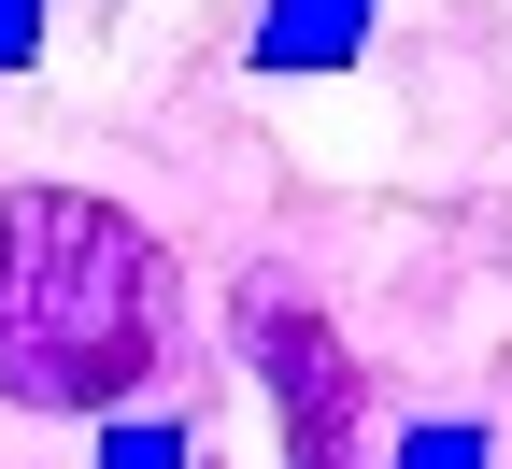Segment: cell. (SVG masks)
I'll list each match as a JSON object with an SVG mask.
<instances>
[{"label":"cell","instance_id":"6da1fadb","mask_svg":"<svg viewBox=\"0 0 512 469\" xmlns=\"http://www.w3.org/2000/svg\"><path fill=\"white\" fill-rule=\"evenodd\" d=\"M143 370H157V242L72 185L0 199V398L100 413Z\"/></svg>","mask_w":512,"mask_h":469},{"label":"cell","instance_id":"7a4b0ae2","mask_svg":"<svg viewBox=\"0 0 512 469\" xmlns=\"http://www.w3.org/2000/svg\"><path fill=\"white\" fill-rule=\"evenodd\" d=\"M256 342H271V384H285V441H299V469H342V455H356V356H342L313 313H285V299H256Z\"/></svg>","mask_w":512,"mask_h":469}]
</instances>
